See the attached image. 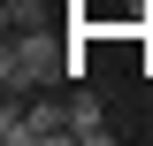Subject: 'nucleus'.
Here are the masks:
<instances>
[{"label": "nucleus", "mask_w": 153, "mask_h": 146, "mask_svg": "<svg viewBox=\"0 0 153 146\" xmlns=\"http://www.w3.org/2000/svg\"><path fill=\"white\" fill-rule=\"evenodd\" d=\"M76 69H84V46L69 54L54 31H8V46H0V85L23 92V100L31 92H61Z\"/></svg>", "instance_id": "f257e3e1"}, {"label": "nucleus", "mask_w": 153, "mask_h": 146, "mask_svg": "<svg viewBox=\"0 0 153 146\" xmlns=\"http://www.w3.org/2000/svg\"><path fill=\"white\" fill-rule=\"evenodd\" d=\"M69 138H76V146H107V138H115V123H107V108H100V100H92L84 85L69 92Z\"/></svg>", "instance_id": "f03ea898"}, {"label": "nucleus", "mask_w": 153, "mask_h": 146, "mask_svg": "<svg viewBox=\"0 0 153 146\" xmlns=\"http://www.w3.org/2000/svg\"><path fill=\"white\" fill-rule=\"evenodd\" d=\"M0 23L8 31H46V0H0Z\"/></svg>", "instance_id": "7ed1b4c3"}]
</instances>
